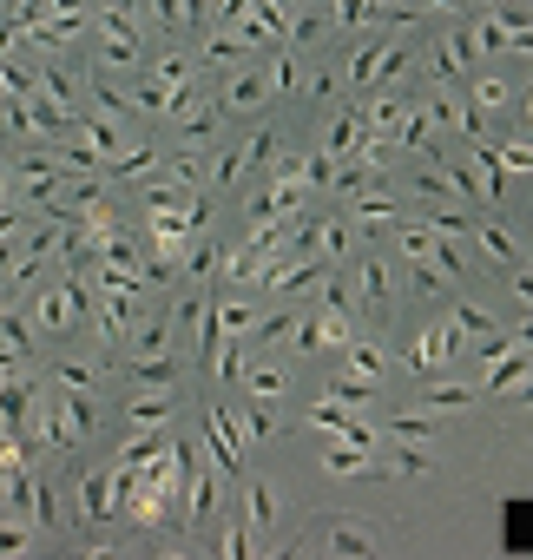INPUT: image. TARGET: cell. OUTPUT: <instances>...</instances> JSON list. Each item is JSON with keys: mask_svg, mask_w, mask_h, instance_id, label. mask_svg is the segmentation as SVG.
<instances>
[{"mask_svg": "<svg viewBox=\"0 0 533 560\" xmlns=\"http://www.w3.org/2000/svg\"><path fill=\"white\" fill-rule=\"evenodd\" d=\"M79 323V290H53L40 304V330H73Z\"/></svg>", "mask_w": 533, "mask_h": 560, "instance_id": "1", "label": "cell"}]
</instances>
